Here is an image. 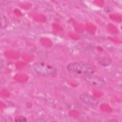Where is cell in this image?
Wrapping results in <instances>:
<instances>
[{"label": "cell", "mask_w": 122, "mask_h": 122, "mask_svg": "<svg viewBox=\"0 0 122 122\" xmlns=\"http://www.w3.org/2000/svg\"><path fill=\"white\" fill-rule=\"evenodd\" d=\"M68 71L71 73L87 75L92 74L96 71V68L87 62L76 61L69 63L67 66Z\"/></svg>", "instance_id": "cell-1"}, {"label": "cell", "mask_w": 122, "mask_h": 122, "mask_svg": "<svg viewBox=\"0 0 122 122\" xmlns=\"http://www.w3.org/2000/svg\"><path fill=\"white\" fill-rule=\"evenodd\" d=\"M33 67L37 73L43 76H52L57 72L56 69L53 66L44 62H35Z\"/></svg>", "instance_id": "cell-2"}, {"label": "cell", "mask_w": 122, "mask_h": 122, "mask_svg": "<svg viewBox=\"0 0 122 122\" xmlns=\"http://www.w3.org/2000/svg\"><path fill=\"white\" fill-rule=\"evenodd\" d=\"M84 80L90 85L97 88H103L105 84V81L102 78L92 74L84 75Z\"/></svg>", "instance_id": "cell-3"}, {"label": "cell", "mask_w": 122, "mask_h": 122, "mask_svg": "<svg viewBox=\"0 0 122 122\" xmlns=\"http://www.w3.org/2000/svg\"><path fill=\"white\" fill-rule=\"evenodd\" d=\"M80 98L82 102L91 106H95L99 103V101L96 98L86 92L81 93Z\"/></svg>", "instance_id": "cell-4"}, {"label": "cell", "mask_w": 122, "mask_h": 122, "mask_svg": "<svg viewBox=\"0 0 122 122\" xmlns=\"http://www.w3.org/2000/svg\"><path fill=\"white\" fill-rule=\"evenodd\" d=\"M0 24L1 28H5L7 25V20L4 15H1Z\"/></svg>", "instance_id": "cell-5"}, {"label": "cell", "mask_w": 122, "mask_h": 122, "mask_svg": "<svg viewBox=\"0 0 122 122\" xmlns=\"http://www.w3.org/2000/svg\"><path fill=\"white\" fill-rule=\"evenodd\" d=\"M15 121L16 122H26L27 120L24 117L22 116H20L16 117L15 118Z\"/></svg>", "instance_id": "cell-6"}]
</instances>
